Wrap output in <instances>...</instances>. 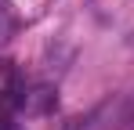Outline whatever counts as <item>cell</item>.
<instances>
[{
  "instance_id": "1",
  "label": "cell",
  "mask_w": 134,
  "mask_h": 130,
  "mask_svg": "<svg viewBox=\"0 0 134 130\" xmlns=\"http://www.w3.org/2000/svg\"><path fill=\"white\" fill-rule=\"evenodd\" d=\"M51 105H54V90H51V87H36V90H29L25 101H22V108L29 112V116H44V112H51Z\"/></svg>"
},
{
  "instance_id": "2",
  "label": "cell",
  "mask_w": 134,
  "mask_h": 130,
  "mask_svg": "<svg viewBox=\"0 0 134 130\" xmlns=\"http://www.w3.org/2000/svg\"><path fill=\"white\" fill-rule=\"evenodd\" d=\"M11 33H15V15H11V4H7V0H0V47L11 40Z\"/></svg>"
},
{
  "instance_id": "3",
  "label": "cell",
  "mask_w": 134,
  "mask_h": 130,
  "mask_svg": "<svg viewBox=\"0 0 134 130\" xmlns=\"http://www.w3.org/2000/svg\"><path fill=\"white\" fill-rule=\"evenodd\" d=\"M0 130H22V127H18V123H15L7 112H0Z\"/></svg>"
}]
</instances>
